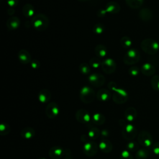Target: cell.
<instances>
[{
	"mask_svg": "<svg viewBox=\"0 0 159 159\" xmlns=\"http://www.w3.org/2000/svg\"><path fill=\"white\" fill-rule=\"evenodd\" d=\"M49 23L50 22L48 17L42 13L35 14L31 20V25L39 32L45 30L48 28Z\"/></svg>",
	"mask_w": 159,
	"mask_h": 159,
	"instance_id": "6da1fadb",
	"label": "cell"
},
{
	"mask_svg": "<svg viewBox=\"0 0 159 159\" xmlns=\"http://www.w3.org/2000/svg\"><path fill=\"white\" fill-rule=\"evenodd\" d=\"M140 47L145 53L153 55L157 53L159 49V45L155 40L147 38L141 42Z\"/></svg>",
	"mask_w": 159,
	"mask_h": 159,
	"instance_id": "7a4b0ae2",
	"label": "cell"
},
{
	"mask_svg": "<svg viewBox=\"0 0 159 159\" xmlns=\"http://www.w3.org/2000/svg\"><path fill=\"white\" fill-rule=\"evenodd\" d=\"M140 58L139 52L135 48L129 49L125 54L123 61L127 65H132L137 63Z\"/></svg>",
	"mask_w": 159,
	"mask_h": 159,
	"instance_id": "3957f363",
	"label": "cell"
},
{
	"mask_svg": "<svg viewBox=\"0 0 159 159\" xmlns=\"http://www.w3.org/2000/svg\"><path fill=\"white\" fill-rule=\"evenodd\" d=\"M96 94L93 88L85 86H83L80 91V98L84 103H90L93 101Z\"/></svg>",
	"mask_w": 159,
	"mask_h": 159,
	"instance_id": "277c9868",
	"label": "cell"
},
{
	"mask_svg": "<svg viewBox=\"0 0 159 159\" xmlns=\"http://www.w3.org/2000/svg\"><path fill=\"white\" fill-rule=\"evenodd\" d=\"M152 136L147 130H142L138 135V142L145 147H150L152 144Z\"/></svg>",
	"mask_w": 159,
	"mask_h": 159,
	"instance_id": "5b68a950",
	"label": "cell"
},
{
	"mask_svg": "<svg viewBox=\"0 0 159 159\" xmlns=\"http://www.w3.org/2000/svg\"><path fill=\"white\" fill-rule=\"evenodd\" d=\"M88 80L89 83L96 88L101 87L105 82L104 76L99 73H93L90 74Z\"/></svg>",
	"mask_w": 159,
	"mask_h": 159,
	"instance_id": "8992f818",
	"label": "cell"
},
{
	"mask_svg": "<svg viewBox=\"0 0 159 159\" xmlns=\"http://www.w3.org/2000/svg\"><path fill=\"white\" fill-rule=\"evenodd\" d=\"M128 99L127 93L122 88H117L114 91L112 99L117 104H123Z\"/></svg>",
	"mask_w": 159,
	"mask_h": 159,
	"instance_id": "52a82bcc",
	"label": "cell"
},
{
	"mask_svg": "<svg viewBox=\"0 0 159 159\" xmlns=\"http://www.w3.org/2000/svg\"><path fill=\"white\" fill-rule=\"evenodd\" d=\"M102 70L106 74L113 73L116 69V61L112 58H106L101 63Z\"/></svg>",
	"mask_w": 159,
	"mask_h": 159,
	"instance_id": "ba28073f",
	"label": "cell"
},
{
	"mask_svg": "<svg viewBox=\"0 0 159 159\" xmlns=\"http://www.w3.org/2000/svg\"><path fill=\"white\" fill-rule=\"evenodd\" d=\"M137 130L136 128L132 124H126L122 129V134L123 137L126 140H131L137 135Z\"/></svg>",
	"mask_w": 159,
	"mask_h": 159,
	"instance_id": "9c48e42d",
	"label": "cell"
},
{
	"mask_svg": "<svg viewBox=\"0 0 159 159\" xmlns=\"http://www.w3.org/2000/svg\"><path fill=\"white\" fill-rule=\"evenodd\" d=\"M59 112H60V110H59L58 106L55 102H50L47 105L45 109V112L47 116L50 119L55 118L58 114Z\"/></svg>",
	"mask_w": 159,
	"mask_h": 159,
	"instance_id": "30bf717a",
	"label": "cell"
},
{
	"mask_svg": "<svg viewBox=\"0 0 159 159\" xmlns=\"http://www.w3.org/2000/svg\"><path fill=\"white\" fill-rule=\"evenodd\" d=\"M84 153L88 156L94 155L98 151V145L96 142L89 141L84 145L83 147Z\"/></svg>",
	"mask_w": 159,
	"mask_h": 159,
	"instance_id": "8fae6325",
	"label": "cell"
},
{
	"mask_svg": "<svg viewBox=\"0 0 159 159\" xmlns=\"http://www.w3.org/2000/svg\"><path fill=\"white\" fill-rule=\"evenodd\" d=\"M76 119L82 124H87L90 121L91 117L87 111L83 109H79L76 113Z\"/></svg>",
	"mask_w": 159,
	"mask_h": 159,
	"instance_id": "7c38bea8",
	"label": "cell"
},
{
	"mask_svg": "<svg viewBox=\"0 0 159 159\" xmlns=\"http://www.w3.org/2000/svg\"><path fill=\"white\" fill-rule=\"evenodd\" d=\"M18 59L19 61L24 65H27L29 63H30L32 60H31V55L30 53L25 50L22 49L20 50L18 53Z\"/></svg>",
	"mask_w": 159,
	"mask_h": 159,
	"instance_id": "4fadbf2b",
	"label": "cell"
},
{
	"mask_svg": "<svg viewBox=\"0 0 159 159\" xmlns=\"http://www.w3.org/2000/svg\"><path fill=\"white\" fill-rule=\"evenodd\" d=\"M140 70L142 73L145 76H151L155 73L156 68L152 64L150 63H145L143 64Z\"/></svg>",
	"mask_w": 159,
	"mask_h": 159,
	"instance_id": "5bb4252c",
	"label": "cell"
},
{
	"mask_svg": "<svg viewBox=\"0 0 159 159\" xmlns=\"http://www.w3.org/2000/svg\"><path fill=\"white\" fill-rule=\"evenodd\" d=\"M65 150L60 147H53L49 150V156L53 159H59L65 155Z\"/></svg>",
	"mask_w": 159,
	"mask_h": 159,
	"instance_id": "9a60e30c",
	"label": "cell"
},
{
	"mask_svg": "<svg viewBox=\"0 0 159 159\" xmlns=\"http://www.w3.org/2000/svg\"><path fill=\"white\" fill-rule=\"evenodd\" d=\"M139 16L141 20L145 22L150 21L153 17V12L152 11L147 7L142 8L140 9L139 13Z\"/></svg>",
	"mask_w": 159,
	"mask_h": 159,
	"instance_id": "2e32d148",
	"label": "cell"
},
{
	"mask_svg": "<svg viewBox=\"0 0 159 159\" xmlns=\"http://www.w3.org/2000/svg\"><path fill=\"white\" fill-rule=\"evenodd\" d=\"M20 20L19 19V17L16 16H12L9 17L6 22L7 27L9 30L17 29L20 26Z\"/></svg>",
	"mask_w": 159,
	"mask_h": 159,
	"instance_id": "e0dca14e",
	"label": "cell"
},
{
	"mask_svg": "<svg viewBox=\"0 0 159 159\" xmlns=\"http://www.w3.org/2000/svg\"><path fill=\"white\" fill-rule=\"evenodd\" d=\"M105 9L107 13L117 14L120 11V5L115 1H110L106 5Z\"/></svg>",
	"mask_w": 159,
	"mask_h": 159,
	"instance_id": "ac0fdd59",
	"label": "cell"
},
{
	"mask_svg": "<svg viewBox=\"0 0 159 159\" xmlns=\"http://www.w3.org/2000/svg\"><path fill=\"white\" fill-rule=\"evenodd\" d=\"M22 14L26 18L33 17L35 16V8L30 3H27L22 7Z\"/></svg>",
	"mask_w": 159,
	"mask_h": 159,
	"instance_id": "d6986e66",
	"label": "cell"
},
{
	"mask_svg": "<svg viewBox=\"0 0 159 159\" xmlns=\"http://www.w3.org/2000/svg\"><path fill=\"white\" fill-rule=\"evenodd\" d=\"M38 98L39 101L42 103L47 102L51 98V93L48 89H42L39 93Z\"/></svg>",
	"mask_w": 159,
	"mask_h": 159,
	"instance_id": "ffe728a7",
	"label": "cell"
},
{
	"mask_svg": "<svg viewBox=\"0 0 159 159\" xmlns=\"http://www.w3.org/2000/svg\"><path fill=\"white\" fill-rule=\"evenodd\" d=\"M111 95V93L109 90L102 88L98 91L96 94V98L101 101H107L110 99Z\"/></svg>",
	"mask_w": 159,
	"mask_h": 159,
	"instance_id": "44dd1931",
	"label": "cell"
},
{
	"mask_svg": "<svg viewBox=\"0 0 159 159\" xmlns=\"http://www.w3.org/2000/svg\"><path fill=\"white\" fill-rule=\"evenodd\" d=\"M107 48L102 44L97 45L94 48V53L98 58H104L107 55Z\"/></svg>",
	"mask_w": 159,
	"mask_h": 159,
	"instance_id": "7402d4cb",
	"label": "cell"
},
{
	"mask_svg": "<svg viewBox=\"0 0 159 159\" xmlns=\"http://www.w3.org/2000/svg\"><path fill=\"white\" fill-rule=\"evenodd\" d=\"M99 147L103 152L108 153L111 151L112 145L111 142L107 139H102L99 144Z\"/></svg>",
	"mask_w": 159,
	"mask_h": 159,
	"instance_id": "603a6c76",
	"label": "cell"
},
{
	"mask_svg": "<svg viewBox=\"0 0 159 159\" xmlns=\"http://www.w3.org/2000/svg\"><path fill=\"white\" fill-rule=\"evenodd\" d=\"M124 115L127 120L133 121L137 117V111L134 107H128L125 111Z\"/></svg>",
	"mask_w": 159,
	"mask_h": 159,
	"instance_id": "cb8c5ba5",
	"label": "cell"
},
{
	"mask_svg": "<svg viewBox=\"0 0 159 159\" xmlns=\"http://www.w3.org/2000/svg\"><path fill=\"white\" fill-rule=\"evenodd\" d=\"M20 135L25 139H30L35 135V130L31 127L23 129L20 132Z\"/></svg>",
	"mask_w": 159,
	"mask_h": 159,
	"instance_id": "d4e9b609",
	"label": "cell"
},
{
	"mask_svg": "<svg viewBox=\"0 0 159 159\" xmlns=\"http://www.w3.org/2000/svg\"><path fill=\"white\" fill-rule=\"evenodd\" d=\"M150 152L147 149H139L136 153L135 157L137 159H147L149 157Z\"/></svg>",
	"mask_w": 159,
	"mask_h": 159,
	"instance_id": "484cf974",
	"label": "cell"
},
{
	"mask_svg": "<svg viewBox=\"0 0 159 159\" xmlns=\"http://www.w3.org/2000/svg\"><path fill=\"white\" fill-rule=\"evenodd\" d=\"M143 0H125L127 4L131 8L137 9L142 6Z\"/></svg>",
	"mask_w": 159,
	"mask_h": 159,
	"instance_id": "4316f807",
	"label": "cell"
},
{
	"mask_svg": "<svg viewBox=\"0 0 159 159\" xmlns=\"http://www.w3.org/2000/svg\"><path fill=\"white\" fill-rule=\"evenodd\" d=\"M93 122L97 125H102L105 121L104 116L100 113H96L93 116Z\"/></svg>",
	"mask_w": 159,
	"mask_h": 159,
	"instance_id": "83f0119b",
	"label": "cell"
},
{
	"mask_svg": "<svg viewBox=\"0 0 159 159\" xmlns=\"http://www.w3.org/2000/svg\"><path fill=\"white\" fill-rule=\"evenodd\" d=\"M120 43L122 47L125 48H130L132 45V40L129 37L124 36L120 39Z\"/></svg>",
	"mask_w": 159,
	"mask_h": 159,
	"instance_id": "f1b7e54d",
	"label": "cell"
},
{
	"mask_svg": "<svg viewBox=\"0 0 159 159\" xmlns=\"http://www.w3.org/2000/svg\"><path fill=\"white\" fill-rule=\"evenodd\" d=\"M80 71L83 75H88L91 71V68L89 64H88L85 62L81 63L79 66Z\"/></svg>",
	"mask_w": 159,
	"mask_h": 159,
	"instance_id": "f546056e",
	"label": "cell"
},
{
	"mask_svg": "<svg viewBox=\"0 0 159 159\" xmlns=\"http://www.w3.org/2000/svg\"><path fill=\"white\" fill-rule=\"evenodd\" d=\"M102 61L100 60L98 57H92L89 60V65L91 67L94 68H98L100 66H101Z\"/></svg>",
	"mask_w": 159,
	"mask_h": 159,
	"instance_id": "4dcf8cb0",
	"label": "cell"
},
{
	"mask_svg": "<svg viewBox=\"0 0 159 159\" xmlns=\"http://www.w3.org/2000/svg\"><path fill=\"white\" fill-rule=\"evenodd\" d=\"M99 130L96 127H93L88 131V136L91 139H96L99 136Z\"/></svg>",
	"mask_w": 159,
	"mask_h": 159,
	"instance_id": "1f68e13d",
	"label": "cell"
},
{
	"mask_svg": "<svg viewBox=\"0 0 159 159\" xmlns=\"http://www.w3.org/2000/svg\"><path fill=\"white\" fill-rule=\"evenodd\" d=\"M104 30H105V26L101 23L96 24L93 28V32L96 34H101L104 32Z\"/></svg>",
	"mask_w": 159,
	"mask_h": 159,
	"instance_id": "d6a6232c",
	"label": "cell"
},
{
	"mask_svg": "<svg viewBox=\"0 0 159 159\" xmlns=\"http://www.w3.org/2000/svg\"><path fill=\"white\" fill-rule=\"evenodd\" d=\"M151 85L153 89L159 91V75H154L151 78Z\"/></svg>",
	"mask_w": 159,
	"mask_h": 159,
	"instance_id": "836d02e7",
	"label": "cell"
},
{
	"mask_svg": "<svg viewBox=\"0 0 159 159\" xmlns=\"http://www.w3.org/2000/svg\"><path fill=\"white\" fill-rule=\"evenodd\" d=\"M0 132L2 135H6L10 132V127L7 124H1L0 125Z\"/></svg>",
	"mask_w": 159,
	"mask_h": 159,
	"instance_id": "e575fe53",
	"label": "cell"
},
{
	"mask_svg": "<svg viewBox=\"0 0 159 159\" xmlns=\"http://www.w3.org/2000/svg\"><path fill=\"white\" fill-rule=\"evenodd\" d=\"M127 148L130 151L134 152L139 150V144L135 142H130L127 144Z\"/></svg>",
	"mask_w": 159,
	"mask_h": 159,
	"instance_id": "d590c367",
	"label": "cell"
},
{
	"mask_svg": "<svg viewBox=\"0 0 159 159\" xmlns=\"http://www.w3.org/2000/svg\"><path fill=\"white\" fill-rule=\"evenodd\" d=\"M139 68L137 66H132L129 69V74L132 76H136L139 73Z\"/></svg>",
	"mask_w": 159,
	"mask_h": 159,
	"instance_id": "8d00e7d4",
	"label": "cell"
},
{
	"mask_svg": "<svg viewBox=\"0 0 159 159\" xmlns=\"http://www.w3.org/2000/svg\"><path fill=\"white\" fill-rule=\"evenodd\" d=\"M120 159H134V158L132 155L127 150H124L121 153Z\"/></svg>",
	"mask_w": 159,
	"mask_h": 159,
	"instance_id": "74e56055",
	"label": "cell"
},
{
	"mask_svg": "<svg viewBox=\"0 0 159 159\" xmlns=\"http://www.w3.org/2000/svg\"><path fill=\"white\" fill-rule=\"evenodd\" d=\"M31 67L33 68V69H37L39 68L40 66V61L37 60V59H34L31 61L30 63Z\"/></svg>",
	"mask_w": 159,
	"mask_h": 159,
	"instance_id": "f35d334b",
	"label": "cell"
},
{
	"mask_svg": "<svg viewBox=\"0 0 159 159\" xmlns=\"http://www.w3.org/2000/svg\"><path fill=\"white\" fill-rule=\"evenodd\" d=\"M152 150L154 154L159 155V142H156L152 145Z\"/></svg>",
	"mask_w": 159,
	"mask_h": 159,
	"instance_id": "ab89813d",
	"label": "cell"
},
{
	"mask_svg": "<svg viewBox=\"0 0 159 159\" xmlns=\"http://www.w3.org/2000/svg\"><path fill=\"white\" fill-rule=\"evenodd\" d=\"M19 0H7L8 6L11 7H15L19 3Z\"/></svg>",
	"mask_w": 159,
	"mask_h": 159,
	"instance_id": "60d3db41",
	"label": "cell"
},
{
	"mask_svg": "<svg viewBox=\"0 0 159 159\" xmlns=\"http://www.w3.org/2000/svg\"><path fill=\"white\" fill-rule=\"evenodd\" d=\"M107 13V12H106V11L105 9H99V10L98 11L97 15H98V16L99 17H104V16H106V14Z\"/></svg>",
	"mask_w": 159,
	"mask_h": 159,
	"instance_id": "b9f144b4",
	"label": "cell"
},
{
	"mask_svg": "<svg viewBox=\"0 0 159 159\" xmlns=\"http://www.w3.org/2000/svg\"><path fill=\"white\" fill-rule=\"evenodd\" d=\"M108 88L111 89V90H112V91H114L116 89H117V84L115 83V82H114V81H111L110 83H109V84H108Z\"/></svg>",
	"mask_w": 159,
	"mask_h": 159,
	"instance_id": "7bdbcfd3",
	"label": "cell"
},
{
	"mask_svg": "<svg viewBox=\"0 0 159 159\" xmlns=\"http://www.w3.org/2000/svg\"><path fill=\"white\" fill-rule=\"evenodd\" d=\"M15 12V9L14 7H9L7 9V14L9 16H12Z\"/></svg>",
	"mask_w": 159,
	"mask_h": 159,
	"instance_id": "ee69618b",
	"label": "cell"
},
{
	"mask_svg": "<svg viewBox=\"0 0 159 159\" xmlns=\"http://www.w3.org/2000/svg\"><path fill=\"white\" fill-rule=\"evenodd\" d=\"M65 159H72L71 155L70 154V151L68 150H66L65 152Z\"/></svg>",
	"mask_w": 159,
	"mask_h": 159,
	"instance_id": "f6af8a7d",
	"label": "cell"
},
{
	"mask_svg": "<svg viewBox=\"0 0 159 159\" xmlns=\"http://www.w3.org/2000/svg\"><path fill=\"white\" fill-rule=\"evenodd\" d=\"M78 1H81V2H87V1H88L89 0H78Z\"/></svg>",
	"mask_w": 159,
	"mask_h": 159,
	"instance_id": "bcb514c9",
	"label": "cell"
},
{
	"mask_svg": "<svg viewBox=\"0 0 159 159\" xmlns=\"http://www.w3.org/2000/svg\"><path fill=\"white\" fill-rule=\"evenodd\" d=\"M39 159H46V158H39Z\"/></svg>",
	"mask_w": 159,
	"mask_h": 159,
	"instance_id": "7dc6e473",
	"label": "cell"
}]
</instances>
